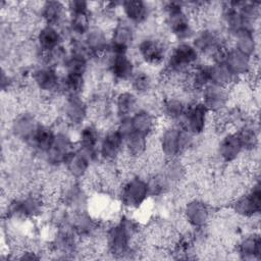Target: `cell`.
<instances>
[{
  "instance_id": "cell-1",
  "label": "cell",
  "mask_w": 261,
  "mask_h": 261,
  "mask_svg": "<svg viewBox=\"0 0 261 261\" xmlns=\"http://www.w3.org/2000/svg\"><path fill=\"white\" fill-rule=\"evenodd\" d=\"M139 234V228L133 219L122 217L106 230V247L110 254L123 257L133 250Z\"/></svg>"
},
{
  "instance_id": "cell-2",
  "label": "cell",
  "mask_w": 261,
  "mask_h": 261,
  "mask_svg": "<svg viewBox=\"0 0 261 261\" xmlns=\"http://www.w3.org/2000/svg\"><path fill=\"white\" fill-rule=\"evenodd\" d=\"M194 141V136L186 130L179 123H168L158 137V151L165 160L179 157L188 150Z\"/></svg>"
},
{
  "instance_id": "cell-3",
  "label": "cell",
  "mask_w": 261,
  "mask_h": 261,
  "mask_svg": "<svg viewBox=\"0 0 261 261\" xmlns=\"http://www.w3.org/2000/svg\"><path fill=\"white\" fill-rule=\"evenodd\" d=\"M164 22L167 31L177 42H188L196 34L195 24L188 14V8L180 2H167L163 5Z\"/></svg>"
},
{
  "instance_id": "cell-4",
  "label": "cell",
  "mask_w": 261,
  "mask_h": 261,
  "mask_svg": "<svg viewBox=\"0 0 261 261\" xmlns=\"http://www.w3.org/2000/svg\"><path fill=\"white\" fill-rule=\"evenodd\" d=\"M192 40V44L200 56L210 58L212 62L221 59L227 48L222 35L217 30L211 28H203L197 31Z\"/></svg>"
},
{
  "instance_id": "cell-5",
  "label": "cell",
  "mask_w": 261,
  "mask_h": 261,
  "mask_svg": "<svg viewBox=\"0 0 261 261\" xmlns=\"http://www.w3.org/2000/svg\"><path fill=\"white\" fill-rule=\"evenodd\" d=\"M150 196L151 190L149 181L139 175H134L126 179L120 190L121 204L128 209L142 207Z\"/></svg>"
},
{
  "instance_id": "cell-6",
  "label": "cell",
  "mask_w": 261,
  "mask_h": 261,
  "mask_svg": "<svg viewBox=\"0 0 261 261\" xmlns=\"http://www.w3.org/2000/svg\"><path fill=\"white\" fill-rule=\"evenodd\" d=\"M261 209V191L259 179L253 180L248 191L236 196L231 202V210L243 218H254L258 216Z\"/></svg>"
},
{
  "instance_id": "cell-7",
  "label": "cell",
  "mask_w": 261,
  "mask_h": 261,
  "mask_svg": "<svg viewBox=\"0 0 261 261\" xmlns=\"http://www.w3.org/2000/svg\"><path fill=\"white\" fill-rule=\"evenodd\" d=\"M137 51L146 64L156 66L165 62L169 50L162 38L147 36L137 44Z\"/></svg>"
},
{
  "instance_id": "cell-8",
  "label": "cell",
  "mask_w": 261,
  "mask_h": 261,
  "mask_svg": "<svg viewBox=\"0 0 261 261\" xmlns=\"http://www.w3.org/2000/svg\"><path fill=\"white\" fill-rule=\"evenodd\" d=\"M211 114L200 100L189 103L180 125L194 137L200 136L209 126Z\"/></svg>"
},
{
  "instance_id": "cell-9",
  "label": "cell",
  "mask_w": 261,
  "mask_h": 261,
  "mask_svg": "<svg viewBox=\"0 0 261 261\" xmlns=\"http://www.w3.org/2000/svg\"><path fill=\"white\" fill-rule=\"evenodd\" d=\"M134 25L125 19L117 20L109 33V51L111 54H127L135 42Z\"/></svg>"
},
{
  "instance_id": "cell-10",
  "label": "cell",
  "mask_w": 261,
  "mask_h": 261,
  "mask_svg": "<svg viewBox=\"0 0 261 261\" xmlns=\"http://www.w3.org/2000/svg\"><path fill=\"white\" fill-rule=\"evenodd\" d=\"M182 217L190 227L201 230L209 224L212 218V209L202 199H191L184 205Z\"/></svg>"
},
{
  "instance_id": "cell-11",
  "label": "cell",
  "mask_w": 261,
  "mask_h": 261,
  "mask_svg": "<svg viewBox=\"0 0 261 261\" xmlns=\"http://www.w3.org/2000/svg\"><path fill=\"white\" fill-rule=\"evenodd\" d=\"M45 201L36 193H29L14 199L8 206V213L16 218H34L42 213Z\"/></svg>"
},
{
  "instance_id": "cell-12",
  "label": "cell",
  "mask_w": 261,
  "mask_h": 261,
  "mask_svg": "<svg viewBox=\"0 0 261 261\" xmlns=\"http://www.w3.org/2000/svg\"><path fill=\"white\" fill-rule=\"evenodd\" d=\"M229 89L209 84L201 92V102L212 114H219L228 108Z\"/></svg>"
},
{
  "instance_id": "cell-13",
  "label": "cell",
  "mask_w": 261,
  "mask_h": 261,
  "mask_svg": "<svg viewBox=\"0 0 261 261\" xmlns=\"http://www.w3.org/2000/svg\"><path fill=\"white\" fill-rule=\"evenodd\" d=\"M31 80L34 86L45 94H53L60 90V81L56 67L50 65H40L34 68L31 73Z\"/></svg>"
},
{
  "instance_id": "cell-14",
  "label": "cell",
  "mask_w": 261,
  "mask_h": 261,
  "mask_svg": "<svg viewBox=\"0 0 261 261\" xmlns=\"http://www.w3.org/2000/svg\"><path fill=\"white\" fill-rule=\"evenodd\" d=\"M74 143L68 134L56 132L52 146L45 154V159L49 165H63L67 156L74 150Z\"/></svg>"
},
{
  "instance_id": "cell-15",
  "label": "cell",
  "mask_w": 261,
  "mask_h": 261,
  "mask_svg": "<svg viewBox=\"0 0 261 261\" xmlns=\"http://www.w3.org/2000/svg\"><path fill=\"white\" fill-rule=\"evenodd\" d=\"M254 58L247 56L234 48H226L221 60L227 65L231 72L241 80L244 76H250L254 73Z\"/></svg>"
},
{
  "instance_id": "cell-16",
  "label": "cell",
  "mask_w": 261,
  "mask_h": 261,
  "mask_svg": "<svg viewBox=\"0 0 261 261\" xmlns=\"http://www.w3.org/2000/svg\"><path fill=\"white\" fill-rule=\"evenodd\" d=\"M123 152V139L116 128L108 130L100 140L99 157L105 162L116 161Z\"/></svg>"
},
{
  "instance_id": "cell-17",
  "label": "cell",
  "mask_w": 261,
  "mask_h": 261,
  "mask_svg": "<svg viewBox=\"0 0 261 261\" xmlns=\"http://www.w3.org/2000/svg\"><path fill=\"white\" fill-rule=\"evenodd\" d=\"M216 153L220 161L226 164L234 163L241 158L244 150L236 132L226 133L221 137L216 147Z\"/></svg>"
},
{
  "instance_id": "cell-18",
  "label": "cell",
  "mask_w": 261,
  "mask_h": 261,
  "mask_svg": "<svg viewBox=\"0 0 261 261\" xmlns=\"http://www.w3.org/2000/svg\"><path fill=\"white\" fill-rule=\"evenodd\" d=\"M189 103L177 94H168L160 102V111L162 116L170 123L181 121Z\"/></svg>"
},
{
  "instance_id": "cell-19",
  "label": "cell",
  "mask_w": 261,
  "mask_h": 261,
  "mask_svg": "<svg viewBox=\"0 0 261 261\" xmlns=\"http://www.w3.org/2000/svg\"><path fill=\"white\" fill-rule=\"evenodd\" d=\"M39 123L40 122H38L36 116L32 112L23 111L13 117L10 129L17 140L28 144Z\"/></svg>"
},
{
  "instance_id": "cell-20",
  "label": "cell",
  "mask_w": 261,
  "mask_h": 261,
  "mask_svg": "<svg viewBox=\"0 0 261 261\" xmlns=\"http://www.w3.org/2000/svg\"><path fill=\"white\" fill-rule=\"evenodd\" d=\"M108 69L116 82H129L136 72L134 60L127 54H111L108 60Z\"/></svg>"
},
{
  "instance_id": "cell-21",
  "label": "cell",
  "mask_w": 261,
  "mask_h": 261,
  "mask_svg": "<svg viewBox=\"0 0 261 261\" xmlns=\"http://www.w3.org/2000/svg\"><path fill=\"white\" fill-rule=\"evenodd\" d=\"M63 114L66 123L79 126L84 123L88 116V105L80 95L67 96L63 106Z\"/></svg>"
},
{
  "instance_id": "cell-22",
  "label": "cell",
  "mask_w": 261,
  "mask_h": 261,
  "mask_svg": "<svg viewBox=\"0 0 261 261\" xmlns=\"http://www.w3.org/2000/svg\"><path fill=\"white\" fill-rule=\"evenodd\" d=\"M100 140L99 132L96 126L92 124L85 125L80 130L77 137V149L88 155L91 160H93L99 156Z\"/></svg>"
},
{
  "instance_id": "cell-23",
  "label": "cell",
  "mask_w": 261,
  "mask_h": 261,
  "mask_svg": "<svg viewBox=\"0 0 261 261\" xmlns=\"http://www.w3.org/2000/svg\"><path fill=\"white\" fill-rule=\"evenodd\" d=\"M91 161L88 155L76 148L67 156L63 165L69 177L72 179H82L88 174Z\"/></svg>"
},
{
  "instance_id": "cell-24",
  "label": "cell",
  "mask_w": 261,
  "mask_h": 261,
  "mask_svg": "<svg viewBox=\"0 0 261 261\" xmlns=\"http://www.w3.org/2000/svg\"><path fill=\"white\" fill-rule=\"evenodd\" d=\"M119 8L122 11L124 19L133 25L146 22L150 16L151 11L148 3L141 0L122 1L119 4Z\"/></svg>"
},
{
  "instance_id": "cell-25",
  "label": "cell",
  "mask_w": 261,
  "mask_h": 261,
  "mask_svg": "<svg viewBox=\"0 0 261 261\" xmlns=\"http://www.w3.org/2000/svg\"><path fill=\"white\" fill-rule=\"evenodd\" d=\"M84 43L91 55H101L109 51V33L100 25L91 27L84 37Z\"/></svg>"
},
{
  "instance_id": "cell-26",
  "label": "cell",
  "mask_w": 261,
  "mask_h": 261,
  "mask_svg": "<svg viewBox=\"0 0 261 261\" xmlns=\"http://www.w3.org/2000/svg\"><path fill=\"white\" fill-rule=\"evenodd\" d=\"M68 15L66 4L59 1H47L41 5L40 16L45 24L59 28Z\"/></svg>"
},
{
  "instance_id": "cell-27",
  "label": "cell",
  "mask_w": 261,
  "mask_h": 261,
  "mask_svg": "<svg viewBox=\"0 0 261 261\" xmlns=\"http://www.w3.org/2000/svg\"><path fill=\"white\" fill-rule=\"evenodd\" d=\"M63 35L56 27L44 24L36 34V42L42 53L52 51L62 46Z\"/></svg>"
},
{
  "instance_id": "cell-28",
  "label": "cell",
  "mask_w": 261,
  "mask_h": 261,
  "mask_svg": "<svg viewBox=\"0 0 261 261\" xmlns=\"http://www.w3.org/2000/svg\"><path fill=\"white\" fill-rule=\"evenodd\" d=\"M236 251L241 259L260 260L261 240L258 232H250L242 237L237 243Z\"/></svg>"
},
{
  "instance_id": "cell-29",
  "label": "cell",
  "mask_w": 261,
  "mask_h": 261,
  "mask_svg": "<svg viewBox=\"0 0 261 261\" xmlns=\"http://www.w3.org/2000/svg\"><path fill=\"white\" fill-rule=\"evenodd\" d=\"M133 132L149 138L156 128L155 115L148 109H137L130 116Z\"/></svg>"
},
{
  "instance_id": "cell-30",
  "label": "cell",
  "mask_w": 261,
  "mask_h": 261,
  "mask_svg": "<svg viewBox=\"0 0 261 261\" xmlns=\"http://www.w3.org/2000/svg\"><path fill=\"white\" fill-rule=\"evenodd\" d=\"M239 79L231 72L227 65L221 60L213 61L210 64V84H214L226 89H231L237 85Z\"/></svg>"
},
{
  "instance_id": "cell-31",
  "label": "cell",
  "mask_w": 261,
  "mask_h": 261,
  "mask_svg": "<svg viewBox=\"0 0 261 261\" xmlns=\"http://www.w3.org/2000/svg\"><path fill=\"white\" fill-rule=\"evenodd\" d=\"M55 134L56 132L53 129L52 126L40 122L28 144L33 147V149L38 153H42L45 155L52 146Z\"/></svg>"
},
{
  "instance_id": "cell-32",
  "label": "cell",
  "mask_w": 261,
  "mask_h": 261,
  "mask_svg": "<svg viewBox=\"0 0 261 261\" xmlns=\"http://www.w3.org/2000/svg\"><path fill=\"white\" fill-rule=\"evenodd\" d=\"M244 152H254L259 145L258 125L253 120H245L236 132Z\"/></svg>"
},
{
  "instance_id": "cell-33",
  "label": "cell",
  "mask_w": 261,
  "mask_h": 261,
  "mask_svg": "<svg viewBox=\"0 0 261 261\" xmlns=\"http://www.w3.org/2000/svg\"><path fill=\"white\" fill-rule=\"evenodd\" d=\"M231 38L233 40L232 48L247 56H250L252 58L255 57L258 48V41L254 30L242 31L232 36Z\"/></svg>"
},
{
  "instance_id": "cell-34",
  "label": "cell",
  "mask_w": 261,
  "mask_h": 261,
  "mask_svg": "<svg viewBox=\"0 0 261 261\" xmlns=\"http://www.w3.org/2000/svg\"><path fill=\"white\" fill-rule=\"evenodd\" d=\"M115 112L119 118L130 116L138 109L137 95L130 91H120L115 96Z\"/></svg>"
},
{
  "instance_id": "cell-35",
  "label": "cell",
  "mask_w": 261,
  "mask_h": 261,
  "mask_svg": "<svg viewBox=\"0 0 261 261\" xmlns=\"http://www.w3.org/2000/svg\"><path fill=\"white\" fill-rule=\"evenodd\" d=\"M130 89L135 94L145 95L152 91L154 81L152 75L146 70H136L129 81Z\"/></svg>"
},
{
  "instance_id": "cell-36",
  "label": "cell",
  "mask_w": 261,
  "mask_h": 261,
  "mask_svg": "<svg viewBox=\"0 0 261 261\" xmlns=\"http://www.w3.org/2000/svg\"><path fill=\"white\" fill-rule=\"evenodd\" d=\"M66 4L68 16H80V15H90V5L86 1L74 0L69 1Z\"/></svg>"
}]
</instances>
